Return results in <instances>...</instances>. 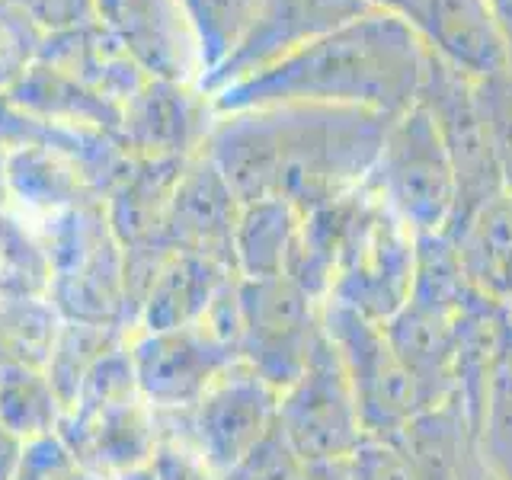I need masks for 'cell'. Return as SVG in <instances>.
Instances as JSON below:
<instances>
[{"label":"cell","mask_w":512,"mask_h":480,"mask_svg":"<svg viewBox=\"0 0 512 480\" xmlns=\"http://www.w3.org/2000/svg\"><path fill=\"white\" fill-rule=\"evenodd\" d=\"M234 276L231 266L208 260L202 253L173 250L154 269V285L148 298V330H176L199 324L218 288Z\"/></svg>","instance_id":"obj_17"},{"label":"cell","mask_w":512,"mask_h":480,"mask_svg":"<svg viewBox=\"0 0 512 480\" xmlns=\"http://www.w3.org/2000/svg\"><path fill=\"white\" fill-rule=\"evenodd\" d=\"M394 116L349 106H269L215 116L205 154L240 202L298 212L362 189Z\"/></svg>","instance_id":"obj_1"},{"label":"cell","mask_w":512,"mask_h":480,"mask_svg":"<svg viewBox=\"0 0 512 480\" xmlns=\"http://www.w3.org/2000/svg\"><path fill=\"white\" fill-rule=\"evenodd\" d=\"M23 439L13 436V432L4 426L0 420V480H13L16 468H20V458H23Z\"/></svg>","instance_id":"obj_29"},{"label":"cell","mask_w":512,"mask_h":480,"mask_svg":"<svg viewBox=\"0 0 512 480\" xmlns=\"http://www.w3.org/2000/svg\"><path fill=\"white\" fill-rule=\"evenodd\" d=\"M298 480H356L349 458H324V461H304Z\"/></svg>","instance_id":"obj_28"},{"label":"cell","mask_w":512,"mask_h":480,"mask_svg":"<svg viewBox=\"0 0 512 480\" xmlns=\"http://www.w3.org/2000/svg\"><path fill=\"white\" fill-rule=\"evenodd\" d=\"M0 420L23 442L52 436L55 391L52 384L26 368H7L0 375Z\"/></svg>","instance_id":"obj_21"},{"label":"cell","mask_w":512,"mask_h":480,"mask_svg":"<svg viewBox=\"0 0 512 480\" xmlns=\"http://www.w3.org/2000/svg\"><path fill=\"white\" fill-rule=\"evenodd\" d=\"M109 23L119 29L128 52L148 64L157 80H199V55L176 0H119Z\"/></svg>","instance_id":"obj_15"},{"label":"cell","mask_w":512,"mask_h":480,"mask_svg":"<svg viewBox=\"0 0 512 480\" xmlns=\"http://www.w3.org/2000/svg\"><path fill=\"white\" fill-rule=\"evenodd\" d=\"M301 212L285 199L240 202L234 228V269L240 279L285 276Z\"/></svg>","instance_id":"obj_18"},{"label":"cell","mask_w":512,"mask_h":480,"mask_svg":"<svg viewBox=\"0 0 512 480\" xmlns=\"http://www.w3.org/2000/svg\"><path fill=\"white\" fill-rule=\"evenodd\" d=\"M45 36H61V32L80 29L93 20H100L96 0H16Z\"/></svg>","instance_id":"obj_27"},{"label":"cell","mask_w":512,"mask_h":480,"mask_svg":"<svg viewBox=\"0 0 512 480\" xmlns=\"http://www.w3.org/2000/svg\"><path fill=\"white\" fill-rule=\"evenodd\" d=\"M477 96L490 128L496 167H500L503 189L512 192V71L477 80Z\"/></svg>","instance_id":"obj_23"},{"label":"cell","mask_w":512,"mask_h":480,"mask_svg":"<svg viewBox=\"0 0 512 480\" xmlns=\"http://www.w3.org/2000/svg\"><path fill=\"white\" fill-rule=\"evenodd\" d=\"M413 266L416 237L372 199L343 253L327 301L384 324L407 304Z\"/></svg>","instance_id":"obj_9"},{"label":"cell","mask_w":512,"mask_h":480,"mask_svg":"<svg viewBox=\"0 0 512 480\" xmlns=\"http://www.w3.org/2000/svg\"><path fill=\"white\" fill-rule=\"evenodd\" d=\"M237 215L240 199L234 196V189L221 176V170L212 164V157L202 154L176 180L167 228L176 240V250L202 253L208 260H218L234 269Z\"/></svg>","instance_id":"obj_12"},{"label":"cell","mask_w":512,"mask_h":480,"mask_svg":"<svg viewBox=\"0 0 512 480\" xmlns=\"http://www.w3.org/2000/svg\"><path fill=\"white\" fill-rule=\"evenodd\" d=\"M45 39L48 36L16 0H0V90L16 84L32 68Z\"/></svg>","instance_id":"obj_22"},{"label":"cell","mask_w":512,"mask_h":480,"mask_svg":"<svg viewBox=\"0 0 512 480\" xmlns=\"http://www.w3.org/2000/svg\"><path fill=\"white\" fill-rule=\"evenodd\" d=\"M324 330L340 352L365 436L394 439L413 416L429 410L381 324L324 301Z\"/></svg>","instance_id":"obj_5"},{"label":"cell","mask_w":512,"mask_h":480,"mask_svg":"<svg viewBox=\"0 0 512 480\" xmlns=\"http://www.w3.org/2000/svg\"><path fill=\"white\" fill-rule=\"evenodd\" d=\"M455 480H500L496 477L487 464H484V458L477 455V445H474V439L464 445V452H461V461H458V474H455Z\"/></svg>","instance_id":"obj_30"},{"label":"cell","mask_w":512,"mask_h":480,"mask_svg":"<svg viewBox=\"0 0 512 480\" xmlns=\"http://www.w3.org/2000/svg\"><path fill=\"white\" fill-rule=\"evenodd\" d=\"M176 4H180L192 45H196L199 80H205L244 42L260 0H176Z\"/></svg>","instance_id":"obj_20"},{"label":"cell","mask_w":512,"mask_h":480,"mask_svg":"<svg viewBox=\"0 0 512 480\" xmlns=\"http://www.w3.org/2000/svg\"><path fill=\"white\" fill-rule=\"evenodd\" d=\"M461 314H445L426 308V304L407 301L391 320L381 324L397 359L413 375L426 407H439L455 397V352Z\"/></svg>","instance_id":"obj_14"},{"label":"cell","mask_w":512,"mask_h":480,"mask_svg":"<svg viewBox=\"0 0 512 480\" xmlns=\"http://www.w3.org/2000/svg\"><path fill=\"white\" fill-rule=\"evenodd\" d=\"M416 32L432 55L471 80L512 71L487 0H423Z\"/></svg>","instance_id":"obj_13"},{"label":"cell","mask_w":512,"mask_h":480,"mask_svg":"<svg viewBox=\"0 0 512 480\" xmlns=\"http://www.w3.org/2000/svg\"><path fill=\"white\" fill-rule=\"evenodd\" d=\"M13 480H77V468L71 452L55 436H42L23 445Z\"/></svg>","instance_id":"obj_26"},{"label":"cell","mask_w":512,"mask_h":480,"mask_svg":"<svg viewBox=\"0 0 512 480\" xmlns=\"http://www.w3.org/2000/svg\"><path fill=\"white\" fill-rule=\"evenodd\" d=\"M301 464L304 461L276 426L224 480H298Z\"/></svg>","instance_id":"obj_24"},{"label":"cell","mask_w":512,"mask_h":480,"mask_svg":"<svg viewBox=\"0 0 512 480\" xmlns=\"http://www.w3.org/2000/svg\"><path fill=\"white\" fill-rule=\"evenodd\" d=\"M375 10H384V13H394L400 20H407L416 26L420 20V10H423V0H372Z\"/></svg>","instance_id":"obj_32"},{"label":"cell","mask_w":512,"mask_h":480,"mask_svg":"<svg viewBox=\"0 0 512 480\" xmlns=\"http://www.w3.org/2000/svg\"><path fill=\"white\" fill-rule=\"evenodd\" d=\"M276 426L301 461L349 458L362 445L356 397L327 330L304 372L279 394Z\"/></svg>","instance_id":"obj_8"},{"label":"cell","mask_w":512,"mask_h":480,"mask_svg":"<svg viewBox=\"0 0 512 480\" xmlns=\"http://www.w3.org/2000/svg\"><path fill=\"white\" fill-rule=\"evenodd\" d=\"M445 234L477 292L500 308H512V192H496Z\"/></svg>","instance_id":"obj_16"},{"label":"cell","mask_w":512,"mask_h":480,"mask_svg":"<svg viewBox=\"0 0 512 480\" xmlns=\"http://www.w3.org/2000/svg\"><path fill=\"white\" fill-rule=\"evenodd\" d=\"M349 461L356 480H420L410 458L404 455V448L394 439L365 436L362 445L349 455Z\"/></svg>","instance_id":"obj_25"},{"label":"cell","mask_w":512,"mask_h":480,"mask_svg":"<svg viewBox=\"0 0 512 480\" xmlns=\"http://www.w3.org/2000/svg\"><path fill=\"white\" fill-rule=\"evenodd\" d=\"M237 359V352L199 320L189 327L144 333L132 349V375L154 407L180 413Z\"/></svg>","instance_id":"obj_11"},{"label":"cell","mask_w":512,"mask_h":480,"mask_svg":"<svg viewBox=\"0 0 512 480\" xmlns=\"http://www.w3.org/2000/svg\"><path fill=\"white\" fill-rule=\"evenodd\" d=\"M186 416L189 448L218 480L228 477L272 429L279 413V391L247 362H234L208 384Z\"/></svg>","instance_id":"obj_7"},{"label":"cell","mask_w":512,"mask_h":480,"mask_svg":"<svg viewBox=\"0 0 512 480\" xmlns=\"http://www.w3.org/2000/svg\"><path fill=\"white\" fill-rule=\"evenodd\" d=\"M474 445L496 477L512 480V308H503L500 324H496Z\"/></svg>","instance_id":"obj_19"},{"label":"cell","mask_w":512,"mask_h":480,"mask_svg":"<svg viewBox=\"0 0 512 480\" xmlns=\"http://www.w3.org/2000/svg\"><path fill=\"white\" fill-rule=\"evenodd\" d=\"M426 45L413 23L372 10L301 52L215 93L212 112L269 106H349L400 116L420 96Z\"/></svg>","instance_id":"obj_2"},{"label":"cell","mask_w":512,"mask_h":480,"mask_svg":"<svg viewBox=\"0 0 512 480\" xmlns=\"http://www.w3.org/2000/svg\"><path fill=\"white\" fill-rule=\"evenodd\" d=\"M372 10V0H260L244 42L215 74L199 80L196 90L205 100H212L224 87L272 68L288 55L301 52L304 45L330 36L333 29Z\"/></svg>","instance_id":"obj_10"},{"label":"cell","mask_w":512,"mask_h":480,"mask_svg":"<svg viewBox=\"0 0 512 480\" xmlns=\"http://www.w3.org/2000/svg\"><path fill=\"white\" fill-rule=\"evenodd\" d=\"M416 103H420L432 116V122H436L448 160H452L455 186H458L452 224H458L464 215H471L477 205H484L496 192H503L490 128L484 119V109H480L477 80L455 71L452 64H445L426 48V71H423V84H420ZM452 224H448V228H452Z\"/></svg>","instance_id":"obj_6"},{"label":"cell","mask_w":512,"mask_h":480,"mask_svg":"<svg viewBox=\"0 0 512 480\" xmlns=\"http://www.w3.org/2000/svg\"><path fill=\"white\" fill-rule=\"evenodd\" d=\"M240 362H247L279 394L311 362L324 340V301L288 276L240 279Z\"/></svg>","instance_id":"obj_4"},{"label":"cell","mask_w":512,"mask_h":480,"mask_svg":"<svg viewBox=\"0 0 512 480\" xmlns=\"http://www.w3.org/2000/svg\"><path fill=\"white\" fill-rule=\"evenodd\" d=\"M487 7L496 20V29L506 42V52H509V64H512V0H487Z\"/></svg>","instance_id":"obj_31"},{"label":"cell","mask_w":512,"mask_h":480,"mask_svg":"<svg viewBox=\"0 0 512 480\" xmlns=\"http://www.w3.org/2000/svg\"><path fill=\"white\" fill-rule=\"evenodd\" d=\"M362 189L413 237L448 231L458 202L455 170L436 122L420 103L391 119Z\"/></svg>","instance_id":"obj_3"}]
</instances>
